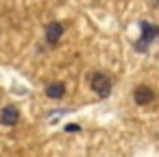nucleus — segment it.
I'll return each instance as SVG.
<instances>
[{
  "mask_svg": "<svg viewBox=\"0 0 159 157\" xmlns=\"http://www.w3.org/2000/svg\"><path fill=\"white\" fill-rule=\"evenodd\" d=\"M89 85H92V90H94L100 98H107V96L111 94V81H109V76L102 74V72H94V74L89 76Z\"/></svg>",
  "mask_w": 159,
  "mask_h": 157,
  "instance_id": "f257e3e1",
  "label": "nucleus"
},
{
  "mask_svg": "<svg viewBox=\"0 0 159 157\" xmlns=\"http://www.w3.org/2000/svg\"><path fill=\"white\" fill-rule=\"evenodd\" d=\"M133 98H135L137 105H150V103L155 100V90L148 87V85H139V87H135Z\"/></svg>",
  "mask_w": 159,
  "mask_h": 157,
  "instance_id": "f03ea898",
  "label": "nucleus"
},
{
  "mask_svg": "<svg viewBox=\"0 0 159 157\" xmlns=\"http://www.w3.org/2000/svg\"><path fill=\"white\" fill-rule=\"evenodd\" d=\"M0 120H2V124H7V127H16V124L20 122V111H18V107L7 105V107L2 109V113H0Z\"/></svg>",
  "mask_w": 159,
  "mask_h": 157,
  "instance_id": "7ed1b4c3",
  "label": "nucleus"
},
{
  "mask_svg": "<svg viewBox=\"0 0 159 157\" xmlns=\"http://www.w3.org/2000/svg\"><path fill=\"white\" fill-rule=\"evenodd\" d=\"M61 35H63V24L50 22V24L46 26V39H48V44H57V42L61 39Z\"/></svg>",
  "mask_w": 159,
  "mask_h": 157,
  "instance_id": "20e7f679",
  "label": "nucleus"
},
{
  "mask_svg": "<svg viewBox=\"0 0 159 157\" xmlns=\"http://www.w3.org/2000/svg\"><path fill=\"white\" fill-rule=\"evenodd\" d=\"M157 35H159V29H157L155 24H150V22H144V24H142V42H139L137 46H146V44L152 42Z\"/></svg>",
  "mask_w": 159,
  "mask_h": 157,
  "instance_id": "39448f33",
  "label": "nucleus"
},
{
  "mask_svg": "<svg viewBox=\"0 0 159 157\" xmlns=\"http://www.w3.org/2000/svg\"><path fill=\"white\" fill-rule=\"evenodd\" d=\"M63 94H66V85H63L61 81L50 83V85L46 87V96H48V98H61Z\"/></svg>",
  "mask_w": 159,
  "mask_h": 157,
  "instance_id": "423d86ee",
  "label": "nucleus"
}]
</instances>
